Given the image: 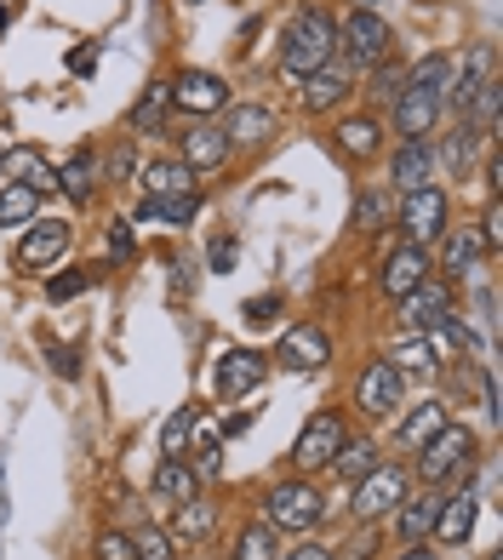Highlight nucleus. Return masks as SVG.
<instances>
[{
  "label": "nucleus",
  "instance_id": "nucleus-20",
  "mask_svg": "<svg viewBox=\"0 0 503 560\" xmlns=\"http://www.w3.org/2000/svg\"><path fill=\"white\" fill-rule=\"evenodd\" d=\"M218 126H223V138H230V149H258L274 132V109L269 104H230L218 115Z\"/></svg>",
  "mask_w": 503,
  "mask_h": 560
},
{
  "label": "nucleus",
  "instance_id": "nucleus-40",
  "mask_svg": "<svg viewBox=\"0 0 503 560\" xmlns=\"http://www.w3.org/2000/svg\"><path fill=\"white\" fill-rule=\"evenodd\" d=\"M195 457H189V469L200 475V480H218L223 475V452H218V435H207V429H195Z\"/></svg>",
  "mask_w": 503,
  "mask_h": 560
},
{
  "label": "nucleus",
  "instance_id": "nucleus-37",
  "mask_svg": "<svg viewBox=\"0 0 503 560\" xmlns=\"http://www.w3.org/2000/svg\"><path fill=\"white\" fill-rule=\"evenodd\" d=\"M281 555V532H269L264 521H252L235 538V560H274Z\"/></svg>",
  "mask_w": 503,
  "mask_h": 560
},
{
  "label": "nucleus",
  "instance_id": "nucleus-19",
  "mask_svg": "<svg viewBox=\"0 0 503 560\" xmlns=\"http://www.w3.org/2000/svg\"><path fill=\"white\" fill-rule=\"evenodd\" d=\"M332 361V338L326 326H286L281 332V366L286 372H320Z\"/></svg>",
  "mask_w": 503,
  "mask_h": 560
},
{
  "label": "nucleus",
  "instance_id": "nucleus-51",
  "mask_svg": "<svg viewBox=\"0 0 503 560\" xmlns=\"http://www.w3.org/2000/svg\"><path fill=\"white\" fill-rule=\"evenodd\" d=\"M109 252L115 258H132V229L126 223H109Z\"/></svg>",
  "mask_w": 503,
  "mask_h": 560
},
{
  "label": "nucleus",
  "instance_id": "nucleus-48",
  "mask_svg": "<svg viewBox=\"0 0 503 560\" xmlns=\"http://www.w3.org/2000/svg\"><path fill=\"white\" fill-rule=\"evenodd\" d=\"M274 560H338V549L332 544H297L286 555H274Z\"/></svg>",
  "mask_w": 503,
  "mask_h": 560
},
{
  "label": "nucleus",
  "instance_id": "nucleus-7",
  "mask_svg": "<svg viewBox=\"0 0 503 560\" xmlns=\"http://www.w3.org/2000/svg\"><path fill=\"white\" fill-rule=\"evenodd\" d=\"M446 218H452L446 189H435V184H418V189H407V195L395 200V223H400V235L418 241V246H435V241L446 235Z\"/></svg>",
  "mask_w": 503,
  "mask_h": 560
},
{
  "label": "nucleus",
  "instance_id": "nucleus-32",
  "mask_svg": "<svg viewBox=\"0 0 503 560\" xmlns=\"http://www.w3.org/2000/svg\"><path fill=\"white\" fill-rule=\"evenodd\" d=\"M395 218V200L384 189H355V212H349V235H366V229H384Z\"/></svg>",
  "mask_w": 503,
  "mask_h": 560
},
{
  "label": "nucleus",
  "instance_id": "nucleus-2",
  "mask_svg": "<svg viewBox=\"0 0 503 560\" xmlns=\"http://www.w3.org/2000/svg\"><path fill=\"white\" fill-rule=\"evenodd\" d=\"M200 212V184L184 161H149L143 166V212L138 218H166L189 223Z\"/></svg>",
  "mask_w": 503,
  "mask_h": 560
},
{
  "label": "nucleus",
  "instance_id": "nucleus-15",
  "mask_svg": "<svg viewBox=\"0 0 503 560\" xmlns=\"http://www.w3.org/2000/svg\"><path fill=\"white\" fill-rule=\"evenodd\" d=\"M441 92H430V86H400L395 92V104H389V115H395V132L400 138H430L435 132V120H441Z\"/></svg>",
  "mask_w": 503,
  "mask_h": 560
},
{
  "label": "nucleus",
  "instance_id": "nucleus-42",
  "mask_svg": "<svg viewBox=\"0 0 503 560\" xmlns=\"http://www.w3.org/2000/svg\"><path fill=\"white\" fill-rule=\"evenodd\" d=\"M366 74H372V97H377V104H395V92L407 86V69H395L389 58L377 63V69H366Z\"/></svg>",
  "mask_w": 503,
  "mask_h": 560
},
{
  "label": "nucleus",
  "instance_id": "nucleus-47",
  "mask_svg": "<svg viewBox=\"0 0 503 560\" xmlns=\"http://www.w3.org/2000/svg\"><path fill=\"white\" fill-rule=\"evenodd\" d=\"M235 258H241V246H235V235H223V241H212V275H230V269H235Z\"/></svg>",
  "mask_w": 503,
  "mask_h": 560
},
{
  "label": "nucleus",
  "instance_id": "nucleus-34",
  "mask_svg": "<svg viewBox=\"0 0 503 560\" xmlns=\"http://www.w3.org/2000/svg\"><path fill=\"white\" fill-rule=\"evenodd\" d=\"M195 429H200V406H178V412L161 423V452L166 457H184L195 446Z\"/></svg>",
  "mask_w": 503,
  "mask_h": 560
},
{
  "label": "nucleus",
  "instance_id": "nucleus-14",
  "mask_svg": "<svg viewBox=\"0 0 503 560\" xmlns=\"http://www.w3.org/2000/svg\"><path fill=\"white\" fill-rule=\"evenodd\" d=\"M435 275V258H430V246H418V241H400L389 258H384V269H377V287H384V298L395 303V298H407L418 280H430Z\"/></svg>",
  "mask_w": 503,
  "mask_h": 560
},
{
  "label": "nucleus",
  "instance_id": "nucleus-55",
  "mask_svg": "<svg viewBox=\"0 0 503 560\" xmlns=\"http://www.w3.org/2000/svg\"><path fill=\"white\" fill-rule=\"evenodd\" d=\"M400 560H441V555H430L423 544H407V555H400Z\"/></svg>",
  "mask_w": 503,
  "mask_h": 560
},
{
  "label": "nucleus",
  "instance_id": "nucleus-33",
  "mask_svg": "<svg viewBox=\"0 0 503 560\" xmlns=\"http://www.w3.org/2000/svg\"><path fill=\"white\" fill-rule=\"evenodd\" d=\"M166 115H172V86L166 81H155L138 104H132V115H126V126H138V132H161L166 126Z\"/></svg>",
  "mask_w": 503,
  "mask_h": 560
},
{
  "label": "nucleus",
  "instance_id": "nucleus-45",
  "mask_svg": "<svg viewBox=\"0 0 503 560\" xmlns=\"http://www.w3.org/2000/svg\"><path fill=\"white\" fill-rule=\"evenodd\" d=\"M372 555H377V532H366V526H361L355 538H349V544L338 549V560H372Z\"/></svg>",
  "mask_w": 503,
  "mask_h": 560
},
{
  "label": "nucleus",
  "instance_id": "nucleus-12",
  "mask_svg": "<svg viewBox=\"0 0 503 560\" xmlns=\"http://www.w3.org/2000/svg\"><path fill=\"white\" fill-rule=\"evenodd\" d=\"M23 229H30V235L17 241V264H23V269H46V275H52V269L69 258L74 229H69L63 218H30Z\"/></svg>",
  "mask_w": 503,
  "mask_h": 560
},
{
  "label": "nucleus",
  "instance_id": "nucleus-1",
  "mask_svg": "<svg viewBox=\"0 0 503 560\" xmlns=\"http://www.w3.org/2000/svg\"><path fill=\"white\" fill-rule=\"evenodd\" d=\"M326 63H338V18L320 7H297L281 35V69L304 81V74H315Z\"/></svg>",
  "mask_w": 503,
  "mask_h": 560
},
{
  "label": "nucleus",
  "instance_id": "nucleus-52",
  "mask_svg": "<svg viewBox=\"0 0 503 560\" xmlns=\"http://www.w3.org/2000/svg\"><path fill=\"white\" fill-rule=\"evenodd\" d=\"M92 63H97V46H74L69 69H74V74H92Z\"/></svg>",
  "mask_w": 503,
  "mask_h": 560
},
{
  "label": "nucleus",
  "instance_id": "nucleus-36",
  "mask_svg": "<svg viewBox=\"0 0 503 560\" xmlns=\"http://www.w3.org/2000/svg\"><path fill=\"white\" fill-rule=\"evenodd\" d=\"M132 538V560H178V544L166 538V526H155V521H143L138 532H126Z\"/></svg>",
  "mask_w": 503,
  "mask_h": 560
},
{
  "label": "nucleus",
  "instance_id": "nucleus-16",
  "mask_svg": "<svg viewBox=\"0 0 503 560\" xmlns=\"http://www.w3.org/2000/svg\"><path fill=\"white\" fill-rule=\"evenodd\" d=\"M349 97H355V74H349L343 63H326V69H315V74H304V81H297V104H304L309 115L343 109Z\"/></svg>",
  "mask_w": 503,
  "mask_h": 560
},
{
  "label": "nucleus",
  "instance_id": "nucleus-24",
  "mask_svg": "<svg viewBox=\"0 0 503 560\" xmlns=\"http://www.w3.org/2000/svg\"><path fill=\"white\" fill-rule=\"evenodd\" d=\"M446 423H452V418H446V400H418L412 412L395 423V441H400V452H418L430 435H441Z\"/></svg>",
  "mask_w": 503,
  "mask_h": 560
},
{
  "label": "nucleus",
  "instance_id": "nucleus-13",
  "mask_svg": "<svg viewBox=\"0 0 503 560\" xmlns=\"http://www.w3.org/2000/svg\"><path fill=\"white\" fill-rule=\"evenodd\" d=\"M452 315V280H418L407 298H395V326L400 332H430V326Z\"/></svg>",
  "mask_w": 503,
  "mask_h": 560
},
{
  "label": "nucleus",
  "instance_id": "nucleus-38",
  "mask_svg": "<svg viewBox=\"0 0 503 560\" xmlns=\"http://www.w3.org/2000/svg\"><path fill=\"white\" fill-rule=\"evenodd\" d=\"M475 143H481V132H475L469 120H458V126H452V138H446V149H441L446 172H464V166L475 161Z\"/></svg>",
  "mask_w": 503,
  "mask_h": 560
},
{
  "label": "nucleus",
  "instance_id": "nucleus-22",
  "mask_svg": "<svg viewBox=\"0 0 503 560\" xmlns=\"http://www.w3.org/2000/svg\"><path fill=\"white\" fill-rule=\"evenodd\" d=\"M430 172H435V143L430 138H407L395 149V161H389V184H395V195H407L418 184H430Z\"/></svg>",
  "mask_w": 503,
  "mask_h": 560
},
{
  "label": "nucleus",
  "instance_id": "nucleus-30",
  "mask_svg": "<svg viewBox=\"0 0 503 560\" xmlns=\"http://www.w3.org/2000/svg\"><path fill=\"white\" fill-rule=\"evenodd\" d=\"M377 464H384V457H377V441H372V435H361V441H343V446H338V457H332L326 469L355 487V480H361V475H372Z\"/></svg>",
  "mask_w": 503,
  "mask_h": 560
},
{
  "label": "nucleus",
  "instance_id": "nucleus-39",
  "mask_svg": "<svg viewBox=\"0 0 503 560\" xmlns=\"http://www.w3.org/2000/svg\"><path fill=\"white\" fill-rule=\"evenodd\" d=\"M92 269H58L52 280H46V298L52 303H69V298H81V292H92Z\"/></svg>",
  "mask_w": 503,
  "mask_h": 560
},
{
  "label": "nucleus",
  "instance_id": "nucleus-23",
  "mask_svg": "<svg viewBox=\"0 0 503 560\" xmlns=\"http://www.w3.org/2000/svg\"><path fill=\"white\" fill-rule=\"evenodd\" d=\"M332 143L343 149L349 161H372L377 149H384V120H377V115H349V120H338Z\"/></svg>",
  "mask_w": 503,
  "mask_h": 560
},
{
  "label": "nucleus",
  "instance_id": "nucleus-18",
  "mask_svg": "<svg viewBox=\"0 0 503 560\" xmlns=\"http://www.w3.org/2000/svg\"><path fill=\"white\" fill-rule=\"evenodd\" d=\"M475 515H481V498H475L469 487H458L452 498H441V509H435V532H430V538H441L446 549H464V544L475 538Z\"/></svg>",
  "mask_w": 503,
  "mask_h": 560
},
{
  "label": "nucleus",
  "instance_id": "nucleus-21",
  "mask_svg": "<svg viewBox=\"0 0 503 560\" xmlns=\"http://www.w3.org/2000/svg\"><path fill=\"white\" fill-rule=\"evenodd\" d=\"M235 149H230V138H223V126L218 120H189V132H184V166L189 172H212V166H223Z\"/></svg>",
  "mask_w": 503,
  "mask_h": 560
},
{
  "label": "nucleus",
  "instance_id": "nucleus-6",
  "mask_svg": "<svg viewBox=\"0 0 503 560\" xmlns=\"http://www.w3.org/2000/svg\"><path fill=\"white\" fill-rule=\"evenodd\" d=\"M389 58V23L384 12H349L338 23V63L355 74V69H377Z\"/></svg>",
  "mask_w": 503,
  "mask_h": 560
},
{
  "label": "nucleus",
  "instance_id": "nucleus-11",
  "mask_svg": "<svg viewBox=\"0 0 503 560\" xmlns=\"http://www.w3.org/2000/svg\"><path fill=\"white\" fill-rule=\"evenodd\" d=\"M264 377H269V361H264L258 349H223L218 354V372H212V389H218V400L241 406L246 395L264 389Z\"/></svg>",
  "mask_w": 503,
  "mask_h": 560
},
{
  "label": "nucleus",
  "instance_id": "nucleus-43",
  "mask_svg": "<svg viewBox=\"0 0 503 560\" xmlns=\"http://www.w3.org/2000/svg\"><path fill=\"white\" fill-rule=\"evenodd\" d=\"M475 235H481V252H498V246H503V200H498V195L487 200V223L475 229Z\"/></svg>",
  "mask_w": 503,
  "mask_h": 560
},
{
  "label": "nucleus",
  "instance_id": "nucleus-53",
  "mask_svg": "<svg viewBox=\"0 0 503 560\" xmlns=\"http://www.w3.org/2000/svg\"><path fill=\"white\" fill-rule=\"evenodd\" d=\"M274 310H281L274 298H252V303H246V320H269Z\"/></svg>",
  "mask_w": 503,
  "mask_h": 560
},
{
  "label": "nucleus",
  "instance_id": "nucleus-35",
  "mask_svg": "<svg viewBox=\"0 0 503 560\" xmlns=\"http://www.w3.org/2000/svg\"><path fill=\"white\" fill-rule=\"evenodd\" d=\"M30 218H40V195L35 189H23V184L0 189V229H17V223H30Z\"/></svg>",
  "mask_w": 503,
  "mask_h": 560
},
{
  "label": "nucleus",
  "instance_id": "nucleus-26",
  "mask_svg": "<svg viewBox=\"0 0 503 560\" xmlns=\"http://www.w3.org/2000/svg\"><path fill=\"white\" fill-rule=\"evenodd\" d=\"M212 526H218V509L195 492V498H184V503H172V526H166V538H172V544H200Z\"/></svg>",
  "mask_w": 503,
  "mask_h": 560
},
{
  "label": "nucleus",
  "instance_id": "nucleus-27",
  "mask_svg": "<svg viewBox=\"0 0 503 560\" xmlns=\"http://www.w3.org/2000/svg\"><path fill=\"white\" fill-rule=\"evenodd\" d=\"M384 361L395 372H412V377H441V354H435V343L423 338V332H400Z\"/></svg>",
  "mask_w": 503,
  "mask_h": 560
},
{
  "label": "nucleus",
  "instance_id": "nucleus-17",
  "mask_svg": "<svg viewBox=\"0 0 503 560\" xmlns=\"http://www.w3.org/2000/svg\"><path fill=\"white\" fill-rule=\"evenodd\" d=\"M0 172H7V184H23V189H35V195H52L58 189V166L46 161L35 143L0 149Z\"/></svg>",
  "mask_w": 503,
  "mask_h": 560
},
{
  "label": "nucleus",
  "instance_id": "nucleus-5",
  "mask_svg": "<svg viewBox=\"0 0 503 560\" xmlns=\"http://www.w3.org/2000/svg\"><path fill=\"white\" fill-rule=\"evenodd\" d=\"M343 441H349V418L338 412V406H320V412H309L304 429H297V446H292L297 475H320V469L338 457Z\"/></svg>",
  "mask_w": 503,
  "mask_h": 560
},
{
  "label": "nucleus",
  "instance_id": "nucleus-56",
  "mask_svg": "<svg viewBox=\"0 0 503 560\" xmlns=\"http://www.w3.org/2000/svg\"><path fill=\"white\" fill-rule=\"evenodd\" d=\"M349 12H377V0H349Z\"/></svg>",
  "mask_w": 503,
  "mask_h": 560
},
{
  "label": "nucleus",
  "instance_id": "nucleus-44",
  "mask_svg": "<svg viewBox=\"0 0 503 560\" xmlns=\"http://www.w3.org/2000/svg\"><path fill=\"white\" fill-rule=\"evenodd\" d=\"M92 555L97 560H132V538H126V532H97Z\"/></svg>",
  "mask_w": 503,
  "mask_h": 560
},
{
  "label": "nucleus",
  "instance_id": "nucleus-54",
  "mask_svg": "<svg viewBox=\"0 0 503 560\" xmlns=\"http://www.w3.org/2000/svg\"><path fill=\"white\" fill-rule=\"evenodd\" d=\"M12 18H17V0H0V30H12Z\"/></svg>",
  "mask_w": 503,
  "mask_h": 560
},
{
  "label": "nucleus",
  "instance_id": "nucleus-8",
  "mask_svg": "<svg viewBox=\"0 0 503 560\" xmlns=\"http://www.w3.org/2000/svg\"><path fill=\"white\" fill-rule=\"evenodd\" d=\"M407 400V372H395L389 361H366L355 372V412L361 418H395Z\"/></svg>",
  "mask_w": 503,
  "mask_h": 560
},
{
  "label": "nucleus",
  "instance_id": "nucleus-9",
  "mask_svg": "<svg viewBox=\"0 0 503 560\" xmlns=\"http://www.w3.org/2000/svg\"><path fill=\"white\" fill-rule=\"evenodd\" d=\"M166 86H172V109L189 115V120H218L223 109L235 104L230 86H223L212 69H184L178 81H166Z\"/></svg>",
  "mask_w": 503,
  "mask_h": 560
},
{
  "label": "nucleus",
  "instance_id": "nucleus-31",
  "mask_svg": "<svg viewBox=\"0 0 503 560\" xmlns=\"http://www.w3.org/2000/svg\"><path fill=\"white\" fill-rule=\"evenodd\" d=\"M58 189L69 200H92V189H97V155L92 149H74V155L58 166Z\"/></svg>",
  "mask_w": 503,
  "mask_h": 560
},
{
  "label": "nucleus",
  "instance_id": "nucleus-29",
  "mask_svg": "<svg viewBox=\"0 0 503 560\" xmlns=\"http://www.w3.org/2000/svg\"><path fill=\"white\" fill-rule=\"evenodd\" d=\"M475 264H481V235H475V229L441 235V280H464Z\"/></svg>",
  "mask_w": 503,
  "mask_h": 560
},
{
  "label": "nucleus",
  "instance_id": "nucleus-46",
  "mask_svg": "<svg viewBox=\"0 0 503 560\" xmlns=\"http://www.w3.org/2000/svg\"><path fill=\"white\" fill-rule=\"evenodd\" d=\"M46 361L58 366V377H81V354L63 349V343H46Z\"/></svg>",
  "mask_w": 503,
  "mask_h": 560
},
{
  "label": "nucleus",
  "instance_id": "nucleus-4",
  "mask_svg": "<svg viewBox=\"0 0 503 560\" xmlns=\"http://www.w3.org/2000/svg\"><path fill=\"white\" fill-rule=\"evenodd\" d=\"M326 515V498L309 480H281V487L264 492V526L269 532H315Z\"/></svg>",
  "mask_w": 503,
  "mask_h": 560
},
{
  "label": "nucleus",
  "instance_id": "nucleus-49",
  "mask_svg": "<svg viewBox=\"0 0 503 560\" xmlns=\"http://www.w3.org/2000/svg\"><path fill=\"white\" fill-rule=\"evenodd\" d=\"M109 177H115V184H126V177H132V143H120L115 155H109Z\"/></svg>",
  "mask_w": 503,
  "mask_h": 560
},
{
  "label": "nucleus",
  "instance_id": "nucleus-41",
  "mask_svg": "<svg viewBox=\"0 0 503 560\" xmlns=\"http://www.w3.org/2000/svg\"><path fill=\"white\" fill-rule=\"evenodd\" d=\"M407 81H412V86H430V92H446V81H452V58H441V52H435V58H423L418 69H407Z\"/></svg>",
  "mask_w": 503,
  "mask_h": 560
},
{
  "label": "nucleus",
  "instance_id": "nucleus-10",
  "mask_svg": "<svg viewBox=\"0 0 503 560\" xmlns=\"http://www.w3.org/2000/svg\"><path fill=\"white\" fill-rule=\"evenodd\" d=\"M407 487H412V480H407V469H400V464H377L372 475H361V480H355L349 515H355L361 526H372L377 515H389V509H395L400 498H407Z\"/></svg>",
  "mask_w": 503,
  "mask_h": 560
},
{
  "label": "nucleus",
  "instance_id": "nucleus-28",
  "mask_svg": "<svg viewBox=\"0 0 503 560\" xmlns=\"http://www.w3.org/2000/svg\"><path fill=\"white\" fill-rule=\"evenodd\" d=\"M149 492H155L161 503H184V498L200 492V475L189 469V457H161V469H155V480H149Z\"/></svg>",
  "mask_w": 503,
  "mask_h": 560
},
{
  "label": "nucleus",
  "instance_id": "nucleus-3",
  "mask_svg": "<svg viewBox=\"0 0 503 560\" xmlns=\"http://www.w3.org/2000/svg\"><path fill=\"white\" fill-rule=\"evenodd\" d=\"M418 475L430 480V487H441V480L469 487V475H475V435L464 423H446L441 435H430L418 446Z\"/></svg>",
  "mask_w": 503,
  "mask_h": 560
},
{
  "label": "nucleus",
  "instance_id": "nucleus-50",
  "mask_svg": "<svg viewBox=\"0 0 503 560\" xmlns=\"http://www.w3.org/2000/svg\"><path fill=\"white\" fill-rule=\"evenodd\" d=\"M252 418H258V412H246V406H230V418H223V435H246V429H252Z\"/></svg>",
  "mask_w": 503,
  "mask_h": 560
},
{
  "label": "nucleus",
  "instance_id": "nucleus-25",
  "mask_svg": "<svg viewBox=\"0 0 503 560\" xmlns=\"http://www.w3.org/2000/svg\"><path fill=\"white\" fill-rule=\"evenodd\" d=\"M435 509L441 498L435 492H418V498H400L389 515H395V532H400V544H423L435 532Z\"/></svg>",
  "mask_w": 503,
  "mask_h": 560
}]
</instances>
